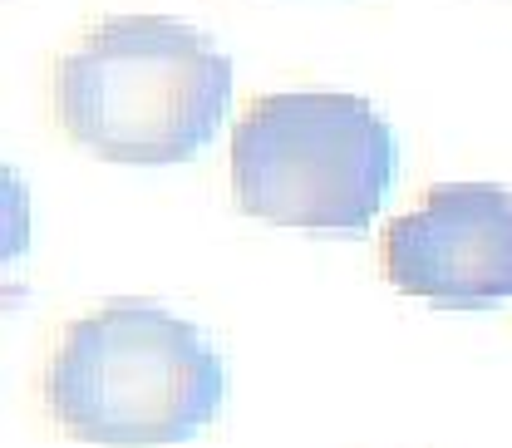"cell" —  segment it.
I'll return each instance as SVG.
<instances>
[{"label": "cell", "instance_id": "obj_1", "mask_svg": "<svg viewBox=\"0 0 512 448\" xmlns=\"http://www.w3.org/2000/svg\"><path fill=\"white\" fill-rule=\"evenodd\" d=\"M232 104V60L212 35L163 15L94 25L55 64V119L109 163H188Z\"/></svg>", "mask_w": 512, "mask_h": 448}, {"label": "cell", "instance_id": "obj_2", "mask_svg": "<svg viewBox=\"0 0 512 448\" xmlns=\"http://www.w3.org/2000/svg\"><path fill=\"white\" fill-rule=\"evenodd\" d=\"M45 399L79 444H188L222 414L227 365L192 320L153 301H114L64 330Z\"/></svg>", "mask_w": 512, "mask_h": 448}, {"label": "cell", "instance_id": "obj_3", "mask_svg": "<svg viewBox=\"0 0 512 448\" xmlns=\"http://www.w3.org/2000/svg\"><path fill=\"white\" fill-rule=\"evenodd\" d=\"M394 128L355 94H261L232 133V197L296 232H365L394 188Z\"/></svg>", "mask_w": 512, "mask_h": 448}, {"label": "cell", "instance_id": "obj_4", "mask_svg": "<svg viewBox=\"0 0 512 448\" xmlns=\"http://www.w3.org/2000/svg\"><path fill=\"white\" fill-rule=\"evenodd\" d=\"M384 276L394 291L453 311L512 301V192L493 183L434 188L384 232Z\"/></svg>", "mask_w": 512, "mask_h": 448}]
</instances>
